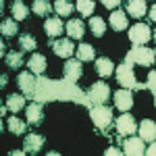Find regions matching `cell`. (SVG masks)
<instances>
[{
    "label": "cell",
    "mask_w": 156,
    "mask_h": 156,
    "mask_svg": "<svg viewBox=\"0 0 156 156\" xmlns=\"http://www.w3.org/2000/svg\"><path fill=\"white\" fill-rule=\"evenodd\" d=\"M50 46H52V50H54V54L60 56V58H71L73 52L77 50L75 46H73L71 40H56V42H52Z\"/></svg>",
    "instance_id": "cell-12"
},
{
    "label": "cell",
    "mask_w": 156,
    "mask_h": 156,
    "mask_svg": "<svg viewBox=\"0 0 156 156\" xmlns=\"http://www.w3.org/2000/svg\"><path fill=\"white\" fill-rule=\"evenodd\" d=\"M90 29H92V34H94L96 37H102L104 31H106L104 19H102V17H92V19H90Z\"/></svg>",
    "instance_id": "cell-25"
},
{
    "label": "cell",
    "mask_w": 156,
    "mask_h": 156,
    "mask_svg": "<svg viewBox=\"0 0 156 156\" xmlns=\"http://www.w3.org/2000/svg\"><path fill=\"white\" fill-rule=\"evenodd\" d=\"M108 23H110V27H112L115 31H125V29H129V17L123 11H112Z\"/></svg>",
    "instance_id": "cell-13"
},
{
    "label": "cell",
    "mask_w": 156,
    "mask_h": 156,
    "mask_svg": "<svg viewBox=\"0 0 156 156\" xmlns=\"http://www.w3.org/2000/svg\"><path fill=\"white\" fill-rule=\"evenodd\" d=\"M25 117H27V123L29 125H40L42 119H44V110H42V102H34L25 108Z\"/></svg>",
    "instance_id": "cell-15"
},
{
    "label": "cell",
    "mask_w": 156,
    "mask_h": 156,
    "mask_svg": "<svg viewBox=\"0 0 156 156\" xmlns=\"http://www.w3.org/2000/svg\"><path fill=\"white\" fill-rule=\"evenodd\" d=\"M117 81L121 83V87H127V90H146V83H140L133 75V62L125 60L121 67H117Z\"/></svg>",
    "instance_id": "cell-2"
},
{
    "label": "cell",
    "mask_w": 156,
    "mask_h": 156,
    "mask_svg": "<svg viewBox=\"0 0 156 156\" xmlns=\"http://www.w3.org/2000/svg\"><path fill=\"white\" fill-rule=\"evenodd\" d=\"M79 15H83V17H90L94 9H96V4H94V0H77V6H75Z\"/></svg>",
    "instance_id": "cell-30"
},
{
    "label": "cell",
    "mask_w": 156,
    "mask_h": 156,
    "mask_svg": "<svg viewBox=\"0 0 156 156\" xmlns=\"http://www.w3.org/2000/svg\"><path fill=\"white\" fill-rule=\"evenodd\" d=\"M52 4H50L48 0H34V4H31V11L36 12V15H40V17H46V15H50L52 12Z\"/></svg>",
    "instance_id": "cell-24"
},
{
    "label": "cell",
    "mask_w": 156,
    "mask_h": 156,
    "mask_svg": "<svg viewBox=\"0 0 156 156\" xmlns=\"http://www.w3.org/2000/svg\"><path fill=\"white\" fill-rule=\"evenodd\" d=\"M25 152H27V150H12L11 154H12V156H23Z\"/></svg>",
    "instance_id": "cell-38"
},
{
    "label": "cell",
    "mask_w": 156,
    "mask_h": 156,
    "mask_svg": "<svg viewBox=\"0 0 156 156\" xmlns=\"http://www.w3.org/2000/svg\"><path fill=\"white\" fill-rule=\"evenodd\" d=\"M83 75V67H81V60L79 58H67V62L62 65V77L69 79V81H79Z\"/></svg>",
    "instance_id": "cell-7"
},
{
    "label": "cell",
    "mask_w": 156,
    "mask_h": 156,
    "mask_svg": "<svg viewBox=\"0 0 156 156\" xmlns=\"http://www.w3.org/2000/svg\"><path fill=\"white\" fill-rule=\"evenodd\" d=\"M54 11H56V15H60V17H69L73 12V4L69 0H56V2H54Z\"/></svg>",
    "instance_id": "cell-29"
},
{
    "label": "cell",
    "mask_w": 156,
    "mask_h": 156,
    "mask_svg": "<svg viewBox=\"0 0 156 156\" xmlns=\"http://www.w3.org/2000/svg\"><path fill=\"white\" fill-rule=\"evenodd\" d=\"M137 131V123H135V119H133L129 112H123L119 119H117V133L121 135V140L123 137H129L131 133Z\"/></svg>",
    "instance_id": "cell-8"
},
{
    "label": "cell",
    "mask_w": 156,
    "mask_h": 156,
    "mask_svg": "<svg viewBox=\"0 0 156 156\" xmlns=\"http://www.w3.org/2000/svg\"><path fill=\"white\" fill-rule=\"evenodd\" d=\"M19 46L23 48V52H31V50L37 48V42L34 36H29V34H23V36L19 37Z\"/></svg>",
    "instance_id": "cell-28"
},
{
    "label": "cell",
    "mask_w": 156,
    "mask_h": 156,
    "mask_svg": "<svg viewBox=\"0 0 156 156\" xmlns=\"http://www.w3.org/2000/svg\"><path fill=\"white\" fill-rule=\"evenodd\" d=\"M9 129L15 135H23V133H27V125L17 117H9Z\"/></svg>",
    "instance_id": "cell-27"
},
{
    "label": "cell",
    "mask_w": 156,
    "mask_h": 156,
    "mask_svg": "<svg viewBox=\"0 0 156 156\" xmlns=\"http://www.w3.org/2000/svg\"><path fill=\"white\" fill-rule=\"evenodd\" d=\"M90 117L94 121L96 129H100V131H104V129H108V127L112 125V110H110L106 104H96V106H92L90 108Z\"/></svg>",
    "instance_id": "cell-4"
},
{
    "label": "cell",
    "mask_w": 156,
    "mask_h": 156,
    "mask_svg": "<svg viewBox=\"0 0 156 156\" xmlns=\"http://www.w3.org/2000/svg\"><path fill=\"white\" fill-rule=\"evenodd\" d=\"M46 65H48L46 62V56L44 54H36V52L27 60V67H29V71L34 73V75H44L46 73Z\"/></svg>",
    "instance_id": "cell-14"
},
{
    "label": "cell",
    "mask_w": 156,
    "mask_h": 156,
    "mask_svg": "<svg viewBox=\"0 0 156 156\" xmlns=\"http://www.w3.org/2000/svg\"><path fill=\"white\" fill-rule=\"evenodd\" d=\"M121 154H123V150H119V148H115V146L106 150V156H121Z\"/></svg>",
    "instance_id": "cell-36"
},
{
    "label": "cell",
    "mask_w": 156,
    "mask_h": 156,
    "mask_svg": "<svg viewBox=\"0 0 156 156\" xmlns=\"http://www.w3.org/2000/svg\"><path fill=\"white\" fill-rule=\"evenodd\" d=\"M0 31H2V36L11 37L17 34V21L15 19H4L2 21V25H0Z\"/></svg>",
    "instance_id": "cell-32"
},
{
    "label": "cell",
    "mask_w": 156,
    "mask_h": 156,
    "mask_svg": "<svg viewBox=\"0 0 156 156\" xmlns=\"http://www.w3.org/2000/svg\"><path fill=\"white\" fill-rule=\"evenodd\" d=\"M146 90H150L152 94H156V71L148 73V81H146Z\"/></svg>",
    "instance_id": "cell-33"
},
{
    "label": "cell",
    "mask_w": 156,
    "mask_h": 156,
    "mask_svg": "<svg viewBox=\"0 0 156 156\" xmlns=\"http://www.w3.org/2000/svg\"><path fill=\"white\" fill-rule=\"evenodd\" d=\"M152 37H154V42H156V31H154V36H152Z\"/></svg>",
    "instance_id": "cell-40"
},
{
    "label": "cell",
    "mask_w": 156,
    "mask_h": 156,
    "mask_svg": "<svg viewBox=\"0 0 156 156\" xmlns=\"http://www.w3.org/2000/svg\"><path fill=\"white\" fill-rule=\"evenodd\" d=\"M154 106H156V94H154Z\"/></svg>",
    "instance_id": "cell-39"
},
{
    "label": "cell",
    "mask_w": 156,
    "mask_h": 156,
    "mask_svg": "<svg viewBox=\"0 0 156 156\" xmlns=\"http://www.w3.org/2000/svg\"><path fill=\"white\" fill-rule=\"evenodd\" d=\"M4 58H6V65H9L11 69H19V67H23V52H9Z\"/></svg>",
    "instance_id": "cell-31"
},
{
    "label": "cell",
    "mask_w": 156,
    "mask_h": 156,
    "mask_svg": "<svg viewBox=\"0 0 156 156\" xmlns=\"http://www.w3.org/2000/svg\"><path fill=\"white\" fill-rule=\"evenodd\" d=\"M23 146H25V150H27L29 154H36V152H40V148L44 146V137H42L40 133H27Z\"/></svg>",
    "instance_id": "cell-19"
},
{
    "label": "cell",
    "mask_w": 156,
    "mask_h": 156,
    "mask_svg": "<svg viewBox=\"0 0 156 156\" xmlns=\"http://www.w3.org/2000/svg\"><path fill=\"white\" fill-rule=\"evenodd\" d=\"M148 12V6H146V0H127V15L129 17H144Z\"/></svg>",
    "instance_id": "cell-20"
},
{
    "label": "cell",
    "mask_w": 156,
    "mask_h": 156,
    "mask_svg": "<svg viewBox=\"0 0 156 156\" xmlns=\"http://www.w3.org/2000/svg\"><path fill=\"white\" fill-rule=\"evenodd\" d=\"M6 106H9V110H12V112H19V110L25 106V98L21 96V94H11V96L6 98Z\"/></svg>",
    "instance_id": "cell-26"
},
{
    "label": "cell",
    "mask_w": 156,
    "mask_h": 156,
    "mask_svg": "<svg viewBox=\"0 0 156 156\" xmlns=\"http://www.w3.org/2000/svg\"><path fill=\"white\" fill-rule=\"evenodd\" d=\"M96 71L100 77H110V75H115V65L110 58L100 56V58H96Z\"/></svg>",
    "instance_id": "cell-21"
},
{
    "label": "cell",
    "mask_w": 156,
    "mask_h": 156,
    "mask_svg": "<svg viewBox=\"0 0 156 156\" xmlns=\"http://www.w3.org/2000/svg\"><path fill=\"white\" fill-rule=\"evenodd\" d=\"M140 137L144 142H154L156 140V123L150 119H144L140 123Z\"/></svg>",
    "instance_id": "cell-18"
},
{
    "label": "cell",
    "mask_w": 156,
    "mask_h": 156,
    "mask_svg": "<svg viewBox=\"0 0 156 156\" xmlns=\"http://www.w3.org/2000/svg\"><path fill=\"white\" fill-rule=\"evenodd\" d=\"M148 15H150L148 19H150V21H154V23H156V4L152 6V9H150V11H148Z\"/></svg>",
    "instance_id": "cell-37"
},
{
    "label": "cell",
    "mask_w": 156,
    "mask_h": 156,
    "mask_svg": "<svg viewBox=\"0 0 156 156\" xmlns=\"http://www.w3.org/2000/svg\"><path fill=\"white\" fill-rule=\"evenodd\" d=\"M11 12H12V17H15V21H23L29 15V9L23 4V0H15L11 6Z\"/></svg>",
    "instance_id": "cell-23"
},
{
    "label": "cell",
    "mask_w": 156,
    "mask_h": 156,
    "mask_svg": "<svg viewBox=\"0 0 156 156\" xmlns=\"http://www.w3.org/2000/svg\"><path fill=\"white\" fill-rule=\"evenodd\" d=\"M17 81H19V87L23 90V96H27V98H34V96H36L37 79L34 77V73H31V71H23V73H19Z\"/></svg>",
    "instance_id": "cell-9"
},
{
    "label": "cell",
    "mask_w": 156,
    "mask_h": 156,
    "mask_svg": "<svg viewBox=\"0 0 156 156\" xmlns=\"http://www.w3.org/2000/svg\"><path fill=\"white\" fill-rule=\"evenodd\" d=\"M44 29H46L48 37H58L60 34L65 31V23L60 21L58 17H48L46 23H44Z\"/></svg>",
    "instance_id": "cell-17"
},
{
    "label": "cell",
    "mask_w": 156,
    "mask_h": 156,
    "mask_svg": "<svg viewBox=\"0 0 156 156\" xmlns=\"http://www.w3.org/2000/svg\"><path fill=\"white\" fill-rule=\"evenodd\" d=\"M121 2H123V0H102V4H104L106 9H110V11H117Z\"/></svg>",
    "instance_id": "cell-34"
},
{
    "label": "cell",
    "mask_w": 156,
    "mask_h": 156,
    "mask_svg": "<svg viewBox=\"0 0 156 156\" xmlns=\"http://www.w3.org/2000/svg\"><path fill=\"white\" fill-rule=\"evenodd\" d=\"M146 152V146H144V140L142 137H127L125 144H123V154L127 156H142Z\"/></svg>",
    "instance_id": "cell-11"
},
{
    "label": "cell",
    "mask_w": 156,
    "mask_h": 156,
    "mask_svg": "<svg viewBox=\"0 0 156 156\" xmlns=\"http://www.w3.org/2000/svg\"><path fill=\"white\" fill-rule=\"evenodd\" d=\"M144 154H148V156H156V140H154V142H150V148H146Z\"/></svg>",
    "instance_id": "cell-35"
},
{
    "label": "cell",
    "mask_w": 156,
    "mask_h": 156,
    "mask_svg": "<svg viewBox=\"0 0 156 156\" xmlns=\"http://www.w3.org/2000/svg\"><path fill=\"white\" fill-rule=\"evenodd\" d=\"M152 40V29L146 23H135L129 27V42L133 46H146Z\"/></svg>",
    "instance_id": "cell-5"
},
{
    "label": "cell",
    "mask_w": 156,
    "mask_h": 156,
    "mask_svg": "<svg viewBox=\"0 0 156 156\" xmlns=\"http://www.w3.org/2000/svg\"><path fill=\"white\" fill-rule=\"evenodd\" d=\"M110 96V87L108 83L104 81H96V83L90 87V92H87V100H90V108L96 106V104H104Z\"/></svg>",
    "instance_id": "cell-6"
},
{
    "label": "cell",
    "mask_w": 156,
    "mask_h": 156,
    "mask_svg": "<svg viewBox=\"0 0 156 156\" xmlns=\"http://www.w3.org/2000/svg\"><path fill=\"white\" fill-rule=\"evenodd\" d=\"M112 98H115V106L119 108L121 112H129L133 106V94L131 90H127V87H121V90H117L115 94H112Z\"/></svg>",
    "instance_id": "cell-10"
},
{
    "label": "cell",
    "mask_w": 156,
    "mask_h": 156,
    "mask_svg": "<svg viewBox=\"0 0 156 156\" xmlns=\"http://www.w3.org/2000/svg\"><path fill=\"white\" fill-rule=\"evenodd\" d=\"M154 58H156V52L146 48V46H133L125 56V60H129L133 65H142V67H152Z\"/></svg>",
    "instance_id": "cell-3"
},
{
    "label": "cell",
    "mask_w": 156,
    "mask_h": 156,
    "mask_svg": "<svg viewBox=\"0 0 156 156\" xmlns=\"http://www.w3.org/2000/svg\"><path fill=\"white\" fill-rule=\"evenodd\" d=\"M65 31H67V36L73 37V40H81L85 34V25L81 19H71L69 23L65 25Z\"/></svg>",
    "instance_id": "cell-16"
},
{
    "label": "cell",
    "mask_w": 156,
    "mask_h": 156,
    "mask_svg": "<svg viewBox=\"0 0 156 156\" xmlns=\"http://www.w3.org/2000/svg\"><path fill=\"white\" fill-rule=\"evenodd\" d=\"M34 100L37 102H52V100H60V102H77V104H83L90 108V100L87 94H83L75 81H69L62 77V81H52L46 79L42 75H37V87H36V96Z\"/></svg>",
    "instance_id": "cell-1"
},
{
    "label": "cell",
    "mask_w": 156,
    "mask_h": 156,
    "mask_svg": "<svg viewBox=\"0 0 156 156\" xmlns=\"http://www.w3.org/2000/svg\"><path fill=\"white\" fill-rule=\"evenodd\" d=\"M75 56L81 60V62H85V60H94L96 58V50L92 48L90 44H79L77 50H75Z\"/></svg>",
    "instance_id": "cell-22"
}]
</instances>
